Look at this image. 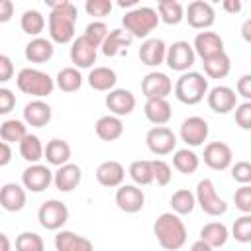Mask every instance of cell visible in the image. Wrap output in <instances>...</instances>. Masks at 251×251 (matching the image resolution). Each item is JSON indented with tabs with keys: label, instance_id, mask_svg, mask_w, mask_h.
<instances>
[{
	"label": "cell",
	"instance_id": "6da1fadb",
	"mask_svg": "<svg viewBox=\"0 0 251 251\" xmlns=\"http://www.w3.org/2000/svg\"><path fill=\"white\" fill-rule=\"evenodd\" d=\"M51 8V14L47 18L49 25V39L53 43L65 45L73 43L75 37V24H76V6L69 0H59V2H47Z\"/></svg>",
	"mask_w": 251,
	"mask_h": 251
},
{
	"label": "cell",
	"instance_id": "7a4b0ae2",
	"mask_svg": "<svg viewBox=\"0 0 251 251\" xmlns=\"http://www.w3.org/2000/svg\"><path fill=\"white\" fill-rule=\"evenodd\" d=\"M153 233L165 251H178L186 243V226L175 212H163L153 224Z\"/></svg>",
	"mask_w": 251,
	"mask_h": 251
},
{
	"label": "cell",
	"instance_id": "3957f363",
	"mask_svg": "<svg viewBox=\"0 0 251 251\" xmlns=\"http://www.w3.org/2000/svg\"><path fill=\"white\" fill-rule=\"evenodd\" d=\"M208 92H210L208 78H206V75H202L198 71L182 73L175 82V96L178 102H182L186 106H194V104L202 102L204 96H208Z\"/></svg>",
	"mask_w": 251,
	"mask_h": 251
},
{
	"label": "cell",
	"instance_id": "277c9868",
	"mask_svg": "<svg viewBox=\"0 0 251 251\" xmlns=\"http://www.w3.org/2000/svg\"><path fill=\"white\" fill-rule=\"evenodd\" d=\"M161 18H159V12L151 6H137V8H131L129 12H126V16L122 18V25L124 29L131 35V37H137V39H147L149 33L159 25Z\"/></svg>",
	"mask_w": 251,
	"mask_h": 251
},
{
	"label": "cell",
	"instance_id": "5b68a950",
	"mask_svg": "<svg viewBox=\"0 0 251 251\" xmlns=\"http://www.w3.org/2000/svg\"><path fill=\"white\" fill-rule=\"evenodd\" d=\"M16 86L20 92L29 94L37 100V98H45L53 94L57 84H55V78H51L47 73L33 69V67H24L16 76Z\"/></svg>",
	"mask_w": 251,
	"mask_h": 251
},
{
	"label": "cell",
	"instance_id": "8992f818",
	"mask_svg": "<svg viewBox=\"0 0 251 251\" xmlns=\"http://www.w3.org/2000/svg\"><path fill=\"white\" fill-rule=\"evenodd\" d=\"M194 194H196V204L202 208L204 214L218 218V216H224L227 212V202L224 198H220V194H218V190L210 178L198 180Z\"/></svg>",
	"mask_w": 251,
	"mask_h": 251
},
{
	"label": "cell",
	"instance_id": "52a82bcc",
	"mask_svg": "<svg viewBox=\"0 0 251 251\" xmlns=\"http://www.w3.org/2000/svg\"><path fill=\"white\" fill-rule=\"evenodd\" d=\"M69 220V208L65 202L57 200V198H49L45 200L39 210H37V222L41 227L49 229V231H59Z\"/></svg>",
	"mask_w": 251,
	"mask_h": 251
},
{
	"label": "cell",
	"instance_id": "ba28073f",
	"mask_svg": "<svg viewBox=\"0 0 251 251\" xmlns=\"http://www.w3.org/2000/svg\"><path fill=\"white\" fill-rule=\"evenodd\" d=\"M196 61V51L192 47V43L184 41V39H178V41H173L169 47H167V67L171 71H176V73H188L190 67L194 65Z\"/></svg>",
	"mask_w": 251,
	"mask_h": 251
},
{
	"label": "cell",
	"instance_id": "9c48e42d",
	"mask_svg": "<svg viewBox=\"0 0 251 251\" xmlns=\"http://www.w3.org/2000/svg\"><path fill=\"white\" fill-rule=\"evenodd\" d=\"M145 143H147V149L157 155V157H165V155H171L176 151V135L171 127L167 126H153L147 135H145Z\"/></svg>",
	"mask_w": 251,
	"mask_h": 251
},
{
	"label": "cell",
	"instance_id": "30bf717a",
	"mask_svg": "<svg viewBox=\"0 0 251 251\" xmlns=\"http://www.w3.org/2000/svg\"><path fill=\"white\" fill-rule=\"evenodd\" d=\"M55 178V173L47 167V165H41V163H35V165H27L22 173V184L25 190L29 192H43L45 188H49V184L53 182Z\"/></svg>",
	"mask_w": 251,
	"mask_h": 251
},
{
	"label": "cell",
	"instance_id": "8fae6325",
	"mask_svg": "<svg viewBox=\"0 0 251 251\" xmlns=\"http://www.w3.org/2000/svg\"><path fill=\"white\" fill-rule=\"evenodd\" d=\"M208 133H210V127H208V122L200 116H188L186 120H182L180 124V141L186 143V147H200L204 145V141L208 139Z\"/></svg>",
	"mask_w": 251,
	"mask_h": 251
},
{
	"label": "cell",
	"instance_id": "7c38bea8",
	"mask_svg": "<svg viewBox=\"0 0 251 251\" xmlns=\"http://www.w3.org/2000/svg\"><path fill=\"white\" fill-rule=\"evenodd\" d=\"M184 20L188 22L190 27L194 29H208L214 25L216 22V12H214V6L210 2H204V0H194L186 6L184 10Z\"/></svg>",
	"mask_w": 251,
	"mask_h": 251
},
{
	"label": "cell",
	"instance_id": "4fadbf2b",
	"mask_svg": "<svg viewBox=\"0 0 251 251\" xmlns=\"http://www.w3.org/2000/svg\"><path fill=\"white\" fill-rule=\"evenodd\" d=\"M141 92H143V96L147 100H151V98H167L173 92V80L169 78V75H165L161 71H151L141 80Z\"/></svg>",
	"mask_w": 251,
	"mask_h": 251
},
{
	"label": "cell",
	"instance_id": "5bb4252c",
	"mask_svg": "<svg viewBox=\"0 0 251 251\" xmlns=\"http://www.w3.org/2000/svg\"><path fill=\"white\" fill-rule=\"evenodd\" d=\"M204 163L212 169V171H226L231 167L233 161V151L227 143L224 141H210L204 147Z\"/></svg>",
	"mask_w": 251,
	"mask_h": 251
},
{
	"label": "cell",
	"instance_id": "9a60e30c",
	"mask_svg": "<svg viewBox=\"0 0 251 251\" xmlns=\"http://www.w3.org/2000/svg\"><path fill=\"white\" fill-rule=\"evenodd\" d=\"M206 102H208L212 112H216V114H229V112H233L237 108V94H235L233 88L218 84V86L210 88V92L206 96Z\"/></svg>",
	"mask_w": 251,
	"mask_h": 251
},
{
	"label": "cell",
	"instance_id": "2e32d148",
	"mask_svg": "<svg viewBox=\"0 0 251 251\" xmlns=\"http://www.w3.org/2000/svg\"><path fill=\"white\" fill-rule=\"evenodd\" d=\"M116 204L126 214H137L143 210L145 194L137 184H122L116 190Z\"/></svg>",
	"mask_w": 251,
	"mask_h": 251
},
{
	"label": "cell",
	"instance_id": "e0dca14e",
	"mask_svg": "<svg viewBox=\"0 0 251 251\" xmlns=\"http://www.w3.org/2000/svg\"><path fill=\"white\" fill-rule=\"evenodd\" d=\"M96 47L84 37V35H78L73 43H71V51H69V57H71V63L73 67H76L78 71L80 69H92V65L96 63Z\"/></svg>",
	"mask_w": 251,
	"mask_h": 251
},
{
	"label": "cell",
	"instance_id": "ac0fdd59",
	"mask_svg": "<svg viewBox=\"0 0 251 251\" xmlns=\"http://www.w3.org/2000/svg\"><path fill=\"white\" fill-rule=\"evenodd\" d=\"M104 102H106V108L110 110V114L112 116H118V118L129 116L133 112L135 104H137L133 92L127 90V88H114V90H110L106 94V100Z\"/></svg>",
	"mask_w": 251,
	"mask_h": 251
},
{
	"label": "cell",
	"instance_id": "d6986e66",
	"mask_svg": "<svg viewBox=\"0 0 251 251\" xmlns=\"http://www.w3.org/2000/svg\"><path fill=\"white\" fill-rule=\"evenodd\" d=\"M167 47H169V45H167L161 37H147V39L141 43L139 51H137L139 61H141L145 67H159V65H163L165 59H167Z\"/></svg>",
	"mask_w": 251,
	"mask_h": 251
},
{
	"label": "cell",
	"instance_id": "ffe728a7",
	"mask_svg": "<svg viewBox=\"0 0 251 251\" xmlns=\"http://www.w3.org/2000/svg\"><path fill=\"white\" fill-rule=\"evenodd\" d=\"M192 47H194L196 55L202 61H206L210 57L224 53V39L216 31H198L192 41Z\"/></svg>",
	"mask_w": 251,
	"mask_h": 251
},
{
	"label": "cell",
	"instance_id": "44dd1931",
	"mask_svg": "<svg viewBox=\"0 0 251 251\" xmlns=\"http://www.w3.org/2000/svg\"><path fill=\"white\" fill-rule=\"evenodd\" d=\"M22 116H24V122L27 126H31V127H45L51 122V118H53V110H51V106L45 100L37 98V100H31V102H27L24 106Z\"/></svg>",
	"mask_w": 251,
	"mask_h": 251
},
{
	"label": "cell",
	"instance_id": "7402d4cb",
	"mask_svg": "<svg viewBox=\"0 0 251 251\" xmlns=\"http://www.w3.org/2000/svg\"><path fill=\"white\" fill-rule=\"evenodd\" d=\"M126 178V169L120 161L108 159L98 165L96 169V180L106 188H120Z\"/></svg>",
	"mask_w": 251,
	"mask_h": 251
},
{
	"label": "cell",
	"instance_id": "603a6c76",
	"mask_svg": "<svg viewBox=\"0 0 251 251\" xmlns=\"http://www.w3.org/2000/svg\"><path fill=\"white\" fill-rule=\"evenodd\" d=\"M82 180V171L78 165L75 163H67L63 167H59L55 171V178H53V184L59 192H73Z\"/></svg>",
	"mask_w": 251,
	"mask_h": 251
},
{
	"label": "cell",
	"instance_id": "cb8c5ba5",
	"mask_svg": "<svg viewBox=\"0 0 251 251\" xmlns=\"http://www.w3.org/2000/svg\"><path fill=\"white\" fill-rule=\"evenodd\" d=\"M24 55H25V59H27L29 63H37V65L47 63V61H51L53 55H55V43H53L51 39H47V37H33V39L25 45Z\"/></svg>",
	"mask_w": 251,
	"mask_h": 251
},
{
	"label": "cell",
	"instance_id": "d4e9b609",
	"mask_svg": "<svg viewBox=\"0 0 251 251\" xmlns=\"http://www.w3.org/2000/svg\"><path fill=\"white\" fill-rule=\"evenodd\" d=\"M55 249L57 251H94V245L84 235H78L69 229H59L55 235Z\"/></svg>",
	"mask_w": 251,
	"mask_h": 251
},
{
	"label": "cell",
	"instance_id": "484cf974",
	"mask_svg": "<svg viewBox=\"0 0 251 251\" xmlns=\"http://www.w3.org/2000/svg\"><path fill=\"white\" fill-rule=\"evenodd\" d=\"M0 206L6 212H20L25 206V188H24V184L6 182L0 190Z\"/></svg>",
	"mask_w": 251,
	"mask_h": 251
},
{
	"label": "cell",
	"instance_id": "4316f807",
	"mask_svg": "<svg viewBox=\"0 0 251 251\" xmlns=\"http://www.w3.org/2000/svg\"><path fill=\"white\" fill-rule=\"evenodd\" d=\"M143 112H145V118L151 124H155V126H165L173 118V108H171V104H169L167 98H151V100H145Z\"/></svg>",
	"mask_w": 251,
	"mask_h": 251
},
{
	"label": "cell",
	"instance_id": "83f0119b",
	"mask_svg": "<svg viewBox=\"0 0 251 251\" xmlns=\"http://www.w3.org/2000/svg\"><path fill=\"white\" fill-rule=\"evenodd\" d=\"M94 131L102 141H116V139H120L124 135V124H122V120L118 116L106 114V116H100L96 120Z\"/></svg>",
	"mask_w": 251,
	"mask_h": 251
},
{
	"label": "cell",
	"instance_id": "f1b7e54d",
	"mask_svg": "<svg viewBox=\"0 0 251 251\" xmlns=\"http://www.w3.org/2000/svg\"><path fill=\"white\" fill-rule=\"evenodd\" d=\"M86 80H88L90 88H94L98 92H110V90L116 88L118 75L110 67H94V69H90Z\"/></svg>",
	"mask_w": 251,
	"mask_h": 251
},
{
	"label": "cell",
	"instance_id": "f546056e",
	"mask_svg": "<svg viewBox=\"0 0 251 251\" xmlns=\"http://www.w3.org/2000/svg\"><path fill=\"white\" fill-rule=\"evenodd\" d=\"M131 41H133V37L124 27H116V29H112L108 33V37H106V41L102 43L100 49H102V53L106 57H116L118 53L126 51L131 45Z\"/></svg>",
	"mask_w": 251,
	"mask_h": 251
},
{
	"label": "cell",
	"instance_id": "4dcf8cb0",
	"mask_svg": "<svg viewBox=\"0 0 251 251\" xmlns=\"http://www.w3.org/2000/svg\"><path fill=\"white\" fill-rule=\"evenodd\" d=\"M69 159H71V145L65 139L55 137V139L47 141V145H45V161L49 165L59 169V167L67 165Z\"/></svg>",
	"mask_w": 251,
	"mask_h": 251
},
{
	"label": "cell",
	"instance_id": "1f68e13d",
	"mask_svg": "<svg viewBox=\"0 0 251 251\" xmlns=\"http://www.w3.org/2000/svg\"><path fill=\"white\" fill-rule=\"evenodd\" d=\"M200 239L206 241L210 247L216 249V247L226 245V241L229 239V229H227V226L222 224V222H208V224H204L202 229H200Z\"/></svg>",
	"mask_w": 251,
	"mask_h": 251
},
{
	"label": "cell",
	"instance_id": "d6a6232c",
	"mask_svg": "<svg viewBox=\"0 0 251 251\" xmlns=\"http://www.w3.org/2000/svg\"><path fill=\"white\" fill-rule=\"evenodd\" d=\"M173 167L182 175H194L200 167V157L190 147L176 149L173 153Z\"/></svg>",
	"mask_w": 251,
	"mask_h": 251
},
{
	"label": "cell",
	"instance_id": "836d02e7",
	"mask_svg": "<svg viewBox=\"0 0 251 251\" xmlns=\"http://www.w3.org/2000/svg\"><path fill=\"white\" fill-rule=\"evenodd\" d=\"M20 155L24 161H27L29 165L39 163L41 159H45V147L41 145V139L33 133H27L22 143H20Z\"/></svg>",
	"mask_w": 251,
	"mask_h": 251
},
{
	"label": "cell",
	"instance_id": "e575fe53",
	"mask_svg": "<svg viewBox=\"0 0 251 251\" xmlns=\"http://www.w3.org/2000/svg\"><path fill=\"white\" fill-rule=\"evenodd\" d=\"M202 67H204V75L208 78H226L231 71V61L227 57V53H220L216 57H210L206 61H202Z\"/></svg>",
	"mask_w": 251,
	"mask_h": 251
},
{
	"label": "cell",
	"instance_id": "d590c367",
	"mask_svg": "<svg viewBox=\"0 0 251 251\" xmlns=\"http://www.w3.org/2000/svg\"><path fill=\"white\" fill-rule=\"evenodd\" d=\"M25 135H27V124L24 120L10 118V120H4L0 124V137L6 143H18L20 145Z\"/></svg>",
	"mask_w": 251,
	"mask_h": 251
},
{
	"label": "cell",
	"instance_id": "8d00e7d4",
	"mask_svg": "<svg viewBox=\"0 0 251 251\" xmlns=\"http://www.w3.org/2000/svg\"><path fill=\"white\" fill-rule=\"evenodd\" d=\"M184 6L178 0H161L157 4V12L161 22H165L167 25H176L184 20Z\"/></svg>",
	"mask_w": 251,
	"mask_h": 251
},
{
	"label": "cell",
	"instance_id": "74e56055",
	"mask_svg": "<svg viewBox=\"0 0 251 251\" xmlns=\"http://www.w3.org/2000/svg\"><path fill=\"white\" fill-rule=\"evenodd\" d=\"M55 84L63 92H76L82 86V75H80V71L76 67H65V69H61L57 73Z\"/></svg>",
	"mask_w": 251,
	"mask_h": 251
},
{
	"label": "cell",
	"instance_id": "f35d334b",
	"mask_svg": "<svg viewBox=\"0 0 251 251\" xmlns=\"http://www.w3.org/2000/svg\"><path fill=\"white\" fill-rule=\"evenodd\" d=\"M194 208H196V194L194 192H190L188 188H180V190L173 192L171 212H175L178 216H186V214H192Z\"/></svg>",
	"mask_w": 251,
	"mask_h": 251
},
{
	"label": "cell",
	"instance_id": "ab89813d",
	"mask_svg": "<svg viewBox=\"0 0 251 251\" xmlns=\"http://www.w3.org/2000/svg\"><path fill=\"white\" fill-rule=\"evenodd\" d=\"M20 27L31 37H41L39 33L45 29V18L39 10H25L20 18Z\"/></svg>",
	"mask_w": 251,
	"mask_h": 251
},
{
	"label": "cell",
	"instance_id": "60d3db41",
	"mask_svg": "<svg viewBox=\"0 0 251 251\" xmlns=\"http://www.w3.org/2000/svg\"><path fill=\"white\" fill-rule=\"evenodd\" d=\"M127 175L131 176L133 184L137 186H147L153 182V165L149 159H137L129 165Z\"/></svg>",
	"mask_w": 251,
	"mask_h": 251
},
{
	"label": "cell",
	"instance_id": "b9f144b4",
	"mask_svg": "<svg viewBox=\"0 0 251 251\" xmlns=\"http://www.w3.org/2000/svg\"><path fill=\"white\" fill-rule=\"evenodd\" d=\"M16 251H45L43 237L35 231H22L16 237Z\"/></svg>",
	"mask_w": 251,
	"mask_h": 251
},
{
	"label": "cell",
	"instance_id": "7bdbcfd3",
	"mask_svg": "<svg viewBox=\"0 0 251 251\" xmlns=\"http://www.w3.org/2000/svg\"><path fill=\"white\" fill-rule=\"evenodd\" d=\"M108 25L102 22V20H94V22H90L86 27H84V37L98 49V47H102V43L106 41V37H108Z\"/></svg>",
	"mask_w": 251,
	"mask_h": 251
},
{
	"label": "cell",
	"instance_id": "ee69618b",
	"mask_svg": "<svg viewBox=\"0 0 251 251\" xmlns=\"http://www.w3.org/2000/svg\"><path fill=\"white\" fill-rule=\"evenodd\" d=\"M231 237L239 243H251V214H241L233 222Z\"/></svg>",
	"mask_w": 251,
	"mask_h": 251
},
{
	"label": "cell",
	"instance_id": "f6af8a7d",
	"mask_svg": "<svg viewBox=\"0 0 251 251\" xmlns=\"http://www.w3.org/2000/svg\"><path fill=\"white\" fill-rule=\"evenodd\" d=\"M153 182H157V186H167L173 178V169L167 161L163 159H153Z\"/></svg>",
	"mask_w": 251,
	"mask_h": 251
},
{
	"label": "cell",
	"instance_id": "bcb514c9",
	"mask_svg": "<svg viewBox=\"0 0 251 251\" xmlns=\"http://www.w3.org/2000/svg\"><path fill=\"white\" fill-rule=\"evenodd\" d=\"M233 204L241 214H251V184H241L235 190Z\"/></svg>",
	"mask_w": 251,
	"mask_h": 251
},
{
	"label": "cell",
	"instance_id": "7dc6e473",
	"mask_svg": "<svg viewBox=\"0 0 251 251\" xmlns=\"http://www.w3.org/2000/svg\"><path fill=\"white\" fill-rule=\"evenodd\" d=\"M114 4L110 0H86L84 4V10L88 16H94V18H106L110 12H112Z\"/></svg>",
	"mask_w": 251,
	"mask_h": 251
},
{
	"label": "cell",
	"instance_id": "c3c4849f",
	"mask_svg": "<svg viewBox=\"0 0 251 251\" xmlns=\"http://www.w3.org/2000/svg\"><path fill=\"white\" fill-rule=\"evenodd\" d=\"M231 178L239 184H251V163L237 161L235 165H231Z\"/></svg>",
	"mask_w": 251,
	"mask_h": 251
},
{
	"label": "cell",
	"instance_id": "681fc988",
	"mask_svg": "<svg viewBox=\"0 0 251 251\" xmlns=\"http://www.w3.org/2000/svg\"><path fill=\"white\" fill-rule=\"evenodd\" d=\"M233 118L241 129H251V102L237 104V108L233 110Z\"/></svg>",
	"mask_w": 251,
	"mask_h": 251
},
{
	"label": "cell",
	"instance_id": "f907efd6",
	"mask_svg": "<svg viewBox=\"0 0 251 251\" xmlns=\"http://www.w3.org/2000/svg\"><path fill=\"white\" fill-rule=\"evenodd\" d=\"M14 108H16V94H14L10 88L2 86V88H0V114L6 116V114H10Z\"/></svg>",
	"mask_w": 251,
	"mask_h": 251
},
{
	"label": "cell",
	"instance_id": "816d5d0a",
	"mask_svg": "<svg viewBox=\"0 0 251 251\" xmlns=\"http://www.w3.org/2000/svg\"><path fill=\"white\" fill-rule=\"evenodd\" d=\"M235 90L241 98H245V102H251V75H241L237 78V84H235Z\"/></svg>",
	"mask_w": 251,
	"mask_h": 251
},
{
	"label": "cell",
	"instance_id": "f5cc1de1",
	"mask_svg": "<svg viewBox=\"0 0 251 251\" xmlns=\"http://www.w3.org/2000/svg\"><path fill=\"white\" fill-rule=\"evenodd\" d=\"M14 75V63L8 55H0V82H8Z\"/></svg>",
	"mask_w": 251,
	"mask_h": 251
},
{
	"label": "cell",
	"instance_id": "db71d44e",
	"mask_svg": "<svg viewBox=\"0 0 251 251\" xmlns=\"http://www.w3.org/2000/svg\"><path fill=\"white\" fill-rule=\"evenodd\" d=\"M14 16V2L12 0H0V22H8Z\"/></svg>",
	"mask_w": 251,
	"mask_h": 251
},
{
	"label": "cell",
	"instance_id": "11a10c76",
	"mask_svg": "<svg viewBox=\"0 0 251 251\" xmlns=\"http://www.w3.org/2000/svg\"><path fill=\"white\" fill-rule=\"evenodd\" d=\"M10 161H12V149H10V143L2 141V143H0V167H6Z\"/></svg>",
	"mask_w": 251,
	"mask_h": 251
},
{
	"label": "cell",
	"instance_id": "9f6ffc18",
	"mask_svg": "<svg viewBox=\"0 0 251 251\" xmlns=\"http://www.w3.org/2000/svg\"><path fill=\"white\" fill-rule=\"evenodd\" d=\"M222 8H224L227 14H237V12H241L243 4H241V0H224Z\"/></svg>",
	"mask_w": 251,
	"mask_h": 251
},
{
	"label": "cell",
	"instance_id": "6f0895ef",
	"mask_svg": "<svg viewBox=\"0 0 251 251\" xmlns=\"http://www.w3.org/2000/svg\"><path fill=\"white\" fill-rule=\"evenodd\" d=\"M241 37H243V41H247V43H251V18H247L243 24H241Z\"/></svg>",
	"mask_w": 251,
	"mask_h": 251
},
{
	"label": "cell",
	"instance_id": "680465c9",
	"mask_svg": "<svg viewBox=\"0 0 251 251\" xmlns=\"http://www.w3.org/2000/svg\"><path fill=\"white\" fill-rule=\"evenodd\" d=\"M190 251H214V247H210L206 241L198 239V241H194V243L190 245Z\"/></svg>",
	"mask_w": 251,
	"mask_h": 251
},
{
	"label": "cell",
	"instance_id": "91938a15",
	"mask_svg": "<svg viewBox=\"0 0 251 251\" xmlns=\"http://www.w3.org/2000/svg\"><path fill=\"white\" fill-rule=\"evenodd\" d=\"M0 239H2V251H10V239L6 233H0Z\"/></svg>",
	"mask_w": 251,
	"mask_h": 251
},
{
	"label": "cell",
	"instance_id": "94428289",
	"mask_svg": "<svg viewBox=\"0 0 251 251\" xmlns=\"http://www.w3.org/2000/svg\"><path fill=\"white\" fill-rule=\"evenodd\" d=\"M118 6H122V8H127V6L137 8V0H120V2H118Z\"/></svg>",
	"mask_w": 251,
	"mask_h": 251
}]
</instances>
